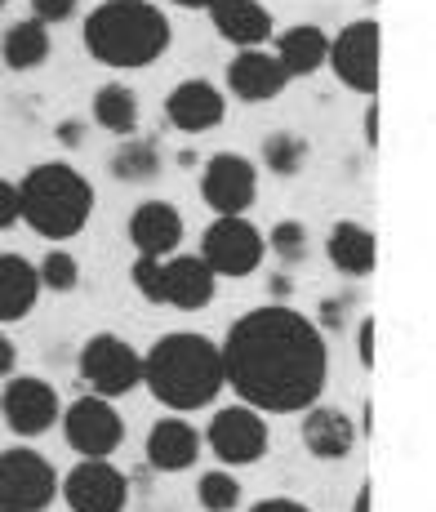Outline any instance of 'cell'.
I'll return each instance as SVG.
<instances>
[{"mask_svg": "<svg viewBox=\"0 0 436 512\" xmlns=\"http://www.w3.org/2000/svg\"><path fill=\"white\" fill-rule=\"evenodd\" d=\"M218 352H223V383L263 415H303L325 392L330 374L325 334L285 303H267L232 321Z\"/></svg>", "mask_w": 436, "mask_h": 512, "instance_id": "1", "label": "cell"}, {"mask_svg": "<svg viewBox=\"0 0 436 512\" xmlns=\"http://www.w3.org/2000/svg\"><path fill=\"white\" fill-rule=\"evenodd\" d=\"M143 383L165 410H201L214 406V397L227 388L223 383V352L214 339L196 330L161 334L143 352Z\"/></svg>", "mask_w": 436, "mask_h": 512, "instance_id": "2", "label": "cell"}, {"mask_svg": "<svg viewBox=\"0 0 436 512\" xmlns=\"http://www.w3.org/2000/svg\"><path fill=\"white\" fill-rule=\"evenodd\" d=\"M81 36L89 58L116 67V72L152 67L174 41L170 18L152 0H103V5H94V14H85Z\"/></svg>", "mask_w": 436, "mask_h": 512, "instance_id": "3", "label": "cell"}, {"mask_svg": "<svg viewBox=\"0 0 436 512\" xmlns=\"http://www.w3.org/2000/svg\"><path fill=\"white\" fill-rule=\"evenodd\" d=\"M94 214V187L67 161L32 165L18 183V219L45 241H72Z\"/></svg>", "mask_w": 436, "mask_h": 512, "instance_id": "4", "label": "cell"}, {"mask_svg": "<svg viewBox=\"0 0 436 512\" xmlns=\"http://www.w3.org/2000/svg\"><path fill=\"white\" fill-rule=\"evenodd\" d=\"M58 499V472L27 446L0 450V512H45Z\"/></svg>", "mask_w": 436, "mask_h": 512, "instance_id": "5", "label": "cell"}, {"mask_svg": "<svg viewBox=\"0 0 436 512\" xmlns=\"http://www.w3.org/2000/svg\"><path fill=\"white\" fill-rule=\"evenodd\" d=\"M81 379L89 383V392L98 397L116 401V397H130V392L143 383V357L121 339V334H89L85 348H81Z\"/></svg>", "mask_w": 436, "mask_h": 512, "instance_id": "6", "label": "cell"}, {"mask_svg": "<svg viewBox=\"0 0 436 512\" xmlns=\"http://www.w3.org/2000/svg\"><path fill=\"white\" fill-rule=\"evenodd\" d=\"M267 254V236L245 214H218L201 236V259L214 277H250Z\"/></svg>", "mask_w": 436, "mask_h": 512, "instance_id": "7", "label": "cell"}, {"mask_svg": "<svg viewBox=\"0 0 436 512\" xmlns=\"http://www.w3.org/2000/svg\"><path fill=\"white\" fill-rule=\"evenodd\" d=\"M325 63L334 67V76H339L348 90L374 98V94H379V63H383V32H379V23H374V18H356V23H348L330 41Z\"/></svg>", "mask_w": 436, "mask_h": 512, "instance_id": "8", "label": "cell"}, {"mask_svg": "<svg viewBox=\"0 0 436 512\" xmlns=\"http://www.w3.org/2000/svg\"><path fill=\"white\" fill-rule=\"evenodd\" d=\"M267 441H272V432H267V415L263 410H254V406H245V401L223 406L210 419V428H205V446H210L214 459L218 464H227V468L259 464V459L267 455Z\"/></svg>", "mask_w": 436, "mask_h": 512, "instance_id": "9", "label": "cell"}, {"mask_svg": "<svg viewBox=\"0 0 436 512\" xmlns=\"http://www.w3.org/2000/svg\"><path fill=\"white\" fill-rule=\"evenodd\" d=\"M63 437L81 459H107L125 441V419L107 397L89 392L63 410Z\"/></svg>", "mask_w": 436, "mask_h": 512, "instance_id": "10", "label": "cell"}, {"mask_svg": "<svg viewBox=\"0 0 436 512\" xmlns=\"http://www.w3.org/2000/svg\"><path fill=\"white\" fill-rule=\"evenodd\" d=\"M58 490L72 512H125L130 504V481L112 459H81Z\"/></svg>", "mask_w": 436, "mask_h": 512, "instance_id": "11", "label": "cell"}, {"mask_svg": "<svg viewBox=\"0 0 436 512\" xmlns=\"http://www.w3.org/2000/svg\"><path fill=\"white\" fill-rule=\"evenodd\" d=\"M201 196L214 214H245L259 196V170L236 152H214L201 170Z\"/></svg>", "mask_w": 436, "mask_h": 512, "instance_id": "12", "label": "cell"}, {"mask_svg": "<svg viewBox=\"0 0 436 512\" xmlns=\"http://www.w3.org/2000/svg\"><path fill=\"white\" fill-rule=\"evenodd\" d=\"M0 415L18 437H45L58 423V392L36 374H18L0 392Z\"/></svg>", "mask_w": 436, "mask_h": 512, "instance_id": "13", "label": "cell"}, {"mask_svg": "<svg viewBox=\"0 0 436 512\" xmlns=\"http://www.w3.org/2000/svg\"><path fill=\"white\" fill-rule=\"evenodd\" d=\"M218 277L201 254H170L161 263V303H170L178 312H201L214 303Z\"/></svg>", "mask_w": 436, "mask_h": 512, "instance_id": "14", "label": "cell"}, {"mask_svg": "<svg viewBox=\"0 0 436 512\" xmlns=\"http://www.w3.org/2000/svg\"><path fill=\"white\" fill-rule=\"evenodd\" d=\"M223 116H227V98L210 81H178L170 98H165V121L178 134H205L214 125H223Z\"/></svg>", "mask_w": 436, "mask_h": 512, "instance_id": "15", "label": "cell"}, {"mask_svg": "<svg viewBox=\"0 0 436 512\" xmlns=\"http://www.w3.org/2000/svg\"><path fill=\"white\" fill-rule=\"evenodd\" d=\"M285 85H290V76H285V67L276 63V54H267V49H241V54L227 63V90H232L241 103H272V98L285 94Z\"/></svg>", "mask_w": 436, "mask_h": 512, "instance_id": "16", "label": "cell"}, {"mask_svg": "<svg viewBox=\"0 0 436 512\" xmlns=\"http://www.w3.org/2000/svg\"><path fill=\"white\" fill-rule=\"evenodd\" d=\"M130 245L152 259H170L183 245V214L170 201H143L130 214Z\"/></svg>", "mask_w": 436, "mask_h": 512, "instance_id": "17", "label": "cell"}, {"mask_svg": "<svg viewBox=\"0 0 436 512\" xmlns=\"http://www.w3.org/2000/svg\"><path fill=\"white\" fill-rule=\"evenodd\" d=\"M210 23H214V32L236 49H254L272 36V14H267L263 0H214Z\"/></svg>", "mask_w": 436, "mask_h": 512, "instance_id": "18", "label": "cell"}, {"mask_svg": "<svg viewBox=\"0 0 436 512\" xmlns=\"http://www.w3.org/2000/svg\"><path fill=\"white\" fill-rule=\"evenodd\" d=\"M303 446H307V455H316V459H348L352 455V446H356V423L343 415V410H334V406H307L303 410Z\"/></svg>", "mask_w": 436, "mask_h": 512, "instance_id": "19", "label": "cell"}, {"mask_svg": "<svg viewBox=\"0 0 436 512\" xmlns=\"http://www.w3.org/2000/svg\"><path fill=\"white\" fill-rule=\"evenodd\" d=\"M36 299H41L36 263H27L14 250H0V326H14V321L32 317Z\"/></svg>", "mask_w": 436, "mask_h": 512, "instance_id": "20", "label": "cell"}, {"mask_svg": "<svg viewBox=\"0 0 436 512\" xmlns=\"http://www.w3.org/2000/svg\"><path fill=\"white\" fill-rule=\"evenodd\" d=\"M201 455V432L187 419H161L147 432V464L156 472H187Z\"/></svg>", "mask_w": 436, "mask_h": 512, "instance_id": "21", "label": "cell"}, {"mask_svg": "<svg viewBox=\"0 0 436 512\" xmlns=\"http://www.w3.org/2000/svg\"><path fill=\"white\" fill-rule=\"evenodd\" d=\"M325 254H330V263L343 277H370L374 263H379V241H374V232L365 223L343 219L325 236Z\"/></svg>", "mask_w": 436, "mask_h": 512, "instance_id": "22", "label": "cell"}, {"mask_svg": "<svg viewBox=\"0 0 436 512\" xmlns=\"http://www.w3.org/2000/svg\"><path fill=\"white\" fill-rule=\"evenodd\" d=\"M325 54H330V36L321 32L316 23H299V27H285L276 36V63L285 67V76H312L325 67Z\"/></svg>", "mask_w": 436, "mask_h": 512, "instance_id": "23", "label": "cell"}, {"mask_svg": "<svg viewBox=\"0 0 436 512\" xmlns=\"http://www.w3.org/2000/svg\"><path fill=\"white\" fill-rule=\"evenodd\" d=\"M49 27L41 18H23V23H14L5 36H0V67H9V72H36V67L49 58Z\"/></svg>", "mask_w": 436, "mask_h": 512, "instance_id": "24", "label": "cell"}, {"mask_svg": "<svg viewBox=\"0 0 436 512\" xmlns=\"http://www.w3.org/2000/svg\"><path fill=\"white\" fill-rule=\"evenodd\" d=\"M94 121L103 125L107 134H121V139H130L138 130V94L130 85H103V90L94 94Z\"/></svg>", "mask_w": 436, "mask_h": 512, "instance_id": "25", "label": "cell"}, {"mask_svg": "<svg viewBox=\"0 0 436 512\" xmlns=\"http://www.w3.org/2000/svg\"><path fill=\"white\" fill-rule=\"evenodd\" d=\"M112 174L121 183H152L161 174V147L152 139H125L121 147L112 152Z\"/></svg>", "mask_w": 436, "mask_h": 512, "instance_id": "26", "label": "cell"}, {"mask_svg": "<svg viewBox=\"0 0 436 512\" xmlns=\"http://www.w3.org/2000/svg\"><path fill=\"white\" fill-rule=\"evenodd\" d=\"M307 156H312V147H307L303 134H290V130H276L263 139V165L272 174H281V179H294V174L307 165Z\"/></svg>", "mask_w": 436, "mask_h": 512, "instance_id": "27", "label": "cell"}, {"mask_svg": "<svg viewBox=\"0 0 436 512\" xmlns=\"http://www.w3.org/2000/svg\"><path fill=\"white\" fill-rule=\"evenodd\" d=\"M196 504H201L205 512H236V504H241V481L223 468L205 472L201 486H196Z\"/></svg>", "mask_w": 436, "mask_h": 512, "instance_id": "28", "label": "cell"}, {"mask_svg": "<svg viewBox=\"0 0 436 512\" xmlns=\"http://www.w3.org/2000/svg\"><path fill=\"white\" fill-rule=\"evenodd\" d=\"M36 277H41V290H76V281H81V263L72 259L67 250H49L41 263H36Z\"/></svg>", "mask_w": 436, "mask_h": 512, "instance_id": "29", "label": "cell"}, {"mask_svg": "<svg viewBox=\"0 0 436 512\" xmlns=\"http://www.w3.org/2000/svg\"><path fill=\"white\" fill-rule=\"evenodd\" d=\"M272 254L276 259H285V263H299L307 259V228L303 223H294V219H285V223H276L272 228Z\"/></svg>", "mask_w": 436, "mask_h": 512, "instance_id": "30", "label": "cell"}, {"mask_svg": "<svg viewBox=\"0 0 436 512\" xmlns=\"http://www.w3.org/2000/svg\"><path fill=\"white\" fill-rule=\"evenodd\" d=\"M161 263H165V259H152V254H138L134 268H130L134 290L143 294L147 303H161Z\"/></svg>", "mask_w": 436, "mask_h": 512, "instance_id": "31", "label": "cell"}, {"mask_svg": "<svg viewBox=\"0 0 436 512\" xmlns=\"http://www.w3.org/2000/svg\"><path fill=\"white\" fill-rule=\"evenodd\" d=\"M76 5L81 0H32V18H41L45 27H58L67 18H76Z\"/></svg>", "mask_w": 436, "mask_h": 512, "instance_id": "32", "label": "cell"}, {"mask_svg": "<svg viewBox=\"0 0 436 512\" xmlns=\"http://www.w3.org/2000/svg\"><path fill=\"white\" fill-rule=\"evenodd\" d=\"M374 339H379V321L365 317L361 330H356V352H361V366L374 370Z\"/></svg>", "mask_w": 436, "mask_h": 512, "instance_id": "33", "label": "cell"}, {"mask_svg": "<svg viewBox=\"0 0 436 512\" xmlns=\"http://www.w3.org/2000/svg\"><path fill=\"white\" fill-rule=\"evenodd\" d=\"M18 223V183L0 179V232Z\"/></svg>", "mask_w": 436, "mask_h": 512, "instance_id": "34", "label": "cell"}, {"mask_svg": "<svg viewBox=\"0 0 436 512\" xmlns=\"http://www.w3.org/2000/svg\"><path fill=\"white\" fill-rule=\"evenodd\" d=\"M250 512H312V508L299 504V499H263V504H254Z\"/></svg>", "mask_w": 436, "mask_h": 512, "instance_id": "35", "label": "cell"}, {"mask_svg": "<svg viewBox=\"0 0 436 512\" xmlns=\"http://www.w3.org/2000/svg\"><path fill=\"white\" fill-rule=\"evenodd\" d=\"M365 143L379 147V98H374V103L365 107Z\"/></svg>", "mask_w": 436, "mask_h": 512, "instance_id": "36", "label": "cell"}, {"mask_svg": "<svg viewBox=\"0 0 436 512\" xmlns=\"http://www.w3.org/2000/svg\"><path fill=\"white\" fill-rule=\"evenodd\" d=\"M14 361H18L14 343H9V334H0V379H9V374H14Z\"/></svg>", "mask_w": 436, "mask_h": 512, "instance_id": "37", "label": "cell"}, {"mask_svg": "<svg viewBox=\"0 0 436 512\" xmlns=\"http://www.w3.org/2000/svg\"><path fill=\"white\" fill-rule=\"evenodd\" d=\"M339 321H343V303L330 299V303L321 308V326H339Z\"/></svg>", "mask_w": 436, "mask_h": 512, "instance_id": "38", "label": "cell"}, {"mask_svg": "<svg viewBox=\"0 0 436 512\" xmlns=\"http://www.w3.org/2000/svg\"><path fill=\"white\" fill-rule=\"evenodd\" d=\"M58 139H63L67 147H76V143H81V125H76V121H67V125H58Z\"/></svg>", "mask_w": 436, "mask_h": 512, "instance_id": "39", "label": "cell"}, {"mask_svg": "<svg viewBox=\"0 0 436 512\" xmlns=\"http://www.w3.org/2000/svg\"><path fill=\"white\" fill-rule=\"evenodd\" d=\"M352 512H370V486L356 490V504H352Z\"/></svg>", "mask_w": 436, "mask_h": 512, "instance_id": "40", "label": "cell"}, {"mask_svg": "<svg viewBox=\"0 0 436 512\" xmlns=\"http://www.w3.org/2000/svg\"><path fill=\"white\" fill-rule=\"evenodd\" d=\"M170 5H178V9H210L214 0H170Z\"/></svg>", "mask_w": 436, "mask_h": 512, "instance_id": "41", "label": "cell"}, {"mask_svg": "<svg viewBox=\"0 0 436 512\" xmlns=\"http://www.w3.org/2000/svg\"><path fill=\"white\" fill-rule=\"evenodd\" d=\"M5 5H9V0H0V9H5Z\"/></svg>", "mask_w": 436, "mask_h": 512, "instance_id": "42", "label": "cell"}]
</instances>
